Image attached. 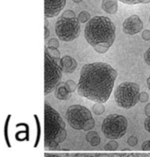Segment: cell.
<instances>
[{
    "instance_id": "obj_5",
    "label": "cell",
    "mask_w": 150,
    "mask_h": 157,
    "mask_svg": "<svg viewBox=\"0 0 150 157\" xmlns=\"http://www.w3.org/2000/svg\"><path fill=\"white\" fill-rule=\"evenodd\" d=\"M139 86L136 83L125 82L120 84L114 92V98L117 105L125 109L133 107L139 101Z\"/></svg>"
},
{
    "instance_id": "obj_20",
    "label": "cell",
    "mask_w": 150,
    "mask_h": 157,
    "mask_svg": "<svg viewBox=\"0 0 150 157\" xmlns=\"http://www.w3.org/2000/svg\"><path fill=\"white\" fill-rule=\"evenodd\" d=\"M121 2L127 5H136V4H148L150 0H119Z\"/></svg>"
},
{
    "instance_id": "obj_18",
    "label": "cell",
    "mask_w": 150,
    "mask_h": 157,
    "mask_svg": "<svg viewBox=\"0 0 150 157\" xmlns=\"http://www.w3.org/2000/svg\"><path fill=\"white\" fill-rule=\"evenodd\" d=\"M65 86L67 90L70 93H74L78 87V85H76V83L73 80H67V82H65Z\"/></svg>"
},
{
    "instance_id": "obj_25",
    "label": "cell",
    "mask_w": 150,
    "mask_h": 157,
    "mask_svg": "<svg viewBox=\"0 0 150 157\" xmlns=\"http://www.w3.org/2000/svg\"><path fill=\"white\" fill-rule=\"evenodd\" d=\"M144 60H145L146 63H147L149 66H150V47L148 48L147 52L144 53Z\"/></svg>"
},
{
    "instance_id": "obj_9",
    "label": "cell",
    "mask_w": 150,
    "mask_h": 157,
    "mask_svg": "<svg viewBox=\"0 0 150 157\" xmlns=\"http://www.w3.org/2000/svg\"><path fill=\"white\" fill-rule=\"evenodd\" d=\"M144 28V23L137 15H132L125 20L122 24V29L125 34L133 35L139 33Z\"/></svg>"
},
{
    "instance_id": "obj_10",
    "label": "cell",
    "mask_w": 150,
    "mask_h": 157,
    "mask_svg": "<svg viewBox=\"0 0 150 157\" xmlns=\"http://www.w3.org/2000/svg\"><path fill=\"white\" fill-rule=\"evenodd\" d=\"M66 5V0H45V18H54L57 16Z\"/></svg>"
},
{
    "instance_id": "obj_8",
    "label": "cell",
    "mask_w": 150,
    "mask_h": 157,
    "mask_svg": "<svg viewBox=\"0 0 150 157\" xmlns=\"http://www.w3.org/2000/svg\"><path fill=\"white\" fill-rule=\"evenodd\" d=\"M55 32L60 40L65 42H70L79 37L80 22L76 18L67 19L61 16L55 24Z\"/></svg>"
},
{
    "instance_id": "obj_15",
    "label": "cell",
    "mask_w": 150,
    "mask_h": 157,
    "mask_svg": "<svg viewBox=\"0 0 150 157\" xmlns=\"http://www.w3.org/2000/svg\"><path fill=\"white\" fill-rule=\"evenodd\" d=\"M45 52L51 57L52 59L57 61H60V52L57 48L54 47H45Z\"/></svg>"
},
{
    "instance_id": "obj_22",
    "label": "cell",
    "mask_w": 150,
    "mask_h": 157,
    "mask_svg": "<svg viewBox=\"0 0 150 157\" xmlns=\"http://www.w3.org/2000/svg\"><path fill=\"white\" fill-rule=\"evenodd\" d=\"M59 46V40L57 38H51L48 42V47L58 48Z\"/></svg>"
},
{
    "instance_id": "obj_26",
    "label": "cell",
    "mask_w": 150,
    "mask_h": 157,
    "mask_svg": "<svg viewBox=\"0 0 150 157\" xmlns=\"http://www.w3.org/2000/svg\"><path fill=\"white\" fill-rule=\"evenodd\" d=\"M141 37L144 40H150V30H149V29H145V30H144L142 32Z\"/></svg>"
},
{
    "instance_id": "obj_11",
    "label": "cell",
    "mask_w": 150,
    "mask_h": 157,
    "mask_svg": "<svg viewBox=\"0 0 150 157\" xmlns=\"http://www.w3.org/2000/svg\"><path fill=\"white\" fill-rule=\"evenodd\" d=\"M59 66L62 72L65 74H72L76 71L78 64L74 58L70 56L66 55L60 59Z\"/></svg>"
},
{
    "instance_id": "obj_24",
    "label": "cell",
    "mask_w": 150,
    "mask_h": 157,
    "mask_svg": "<svg viewBox=\"0 0 150 157\" xmlns=\"http://www.w3.org/2000/svg\"><path fill=\"white\" fill-rule=\"evenodd\" d=\"M149 100V95L147 93L142 92L139 95V101L141 103H145Z\"/></svg>"
},
{
    "instance_id": "obj_1",
    "label": "cell",
    "mask_w": 150,
    "mask_h": 157,
    "mask_svg": "<svg viewBox=\"0 0 150 157\" xmlns=\"http://www.w3.org/2000/svg\"><path fill=\"white\" fill-rule=\"evenodd\" d=\"M117 77V72L108 63H88L81 70L77 91L81 96L103 104L109 98Z\"/></svg>"
},
{
    "instance_id": "obj_32",
    "label": "cell",
    "mask_w": 150,
    "mask_h": 157,
    "mask_svg": "<svg viewBox=\"0 0 150 157\" xmlns=\"http://www.w3.org/2000/svg\"><path fill=\"white\" fill-rule=\"evenodd\" d=\"M48 21L46 18H45V27L48 28Z\"/></svg>"
},
{
    "instance_id": "obj_19",
    "label": "cell",
    "mask_w": 150,
    "mask_h": 157,
    "mask_svg": "<svg viewBox=\"0 0 150 157\" xmlns=\"http://www.w3.org/2000/svg\"><path fill=\"white\" fill-rule=\"evenodd\" d=\"M118 148V143L115 140H111L106 144L105 149L107 151H116Z\"/></svg>"
},
{
    "instance_id": "obj_17",
    "label": "cell",
    "mask_w": 150,
    "mask_h": 157,
    "mask_svg": "<svg viewBox=\"0 0 150 157\" xmlns=\"http://www.w3.org/2000/svg\"><path fill=\"white\" fill-rule=\"evenodd\" d=\"M92 112L97 115H103L105 112V106L102 103H96L92 106Z\"/></svg>"
},
{
    "instance_id": "obj_7",
    "label": "cell",
    "mask_w": 150,
    "mask_h": 157,
    "mask_svg": "<svg viewBox=\"0 0 150 157\" xmlns=\"http://www.w3.org/2000/svg\"><path fill=\"white\" fill-rule=\"evenodd\" d=\"M62 76V71L57 61L52 59L45 52L44 94L46 96L55 90L56 87L61 83Z\"/></svg>"
},
{
    "instance_id": "obj_4",
    "label": "cell",
    "mask_w": 150,
    "mask_h": 157,
    "mask_svg": "<svg viewBox=\"0 0 150 157\" xmlns=\"http://www.w3.org/2000/svg\"><path fill=\"white\" fill-rule=\"evenodd\" d=\"M66 119L69 125L76 130L88 132L92 129L95 125L91 112L81 105L70 106L67 110Z\"/></svg>"
},
{
    "instance_id": "obj_31",
    "label": "cell",
    "mask_w": 150,
    "mask_h": 157,
    "mask_svg": "<svg viewBox=\"0 0 150 157\" xmlns=\"http://www.w3.org/2000/svg\"><path fill=\"white\" fill-rule=\"evenodd\" d=\"M45 157H60V156H57V155H54V154H45Z\"/></svg>"
},
{
    "instance_id": "obj_30",
    "label": "cell",
    "mask_w": 150,
    "mask_h": 157,
    "mask_svg": "<svg viewBox=\"0 0 150 157\" xmlns=\"http://www.w3.org/2000/svg\"><path fill=\"white\" fill-rule=\"evenodd\" d=\"M50 35V30L48 29V28H46L45 27V35H44V38L45 39H47L49 37Z\"/></svg>"
},
{
    "instance_id": "obj_6",
    "label": "cell",
    "mask_w": 150,
    "mask_h": 157,
    "mask_svg": "<svg viewBox=\"0 0 150 157\" xmlns=\"http://www.w3.org/2000/svg\"><path fill=\"white\" fill-rule=\"evenodd\" d=\"M127 128L126 117L122 115L111 114L103 120L102 132L107 138L111 140L120 139L125 135Z\"/></svg>"
},
{
    "instance_id": "obj_29",
    "label": "cell",
    "mask_w": 150,
    "mask_h": 157,
    "mask_svg": "<svg viewBox=\"0 0 150 157\" xmlns=\"http://www.w3.org/2000/svg\"><path fill=\"white\" fill-rule=\"evenodd\" d=\"M144 113H145V115H147V117H150V103L147 104V106L144 108Z\"/></svg>"
},
{
    "instance_id": "obj_16",
    "label": "cell",
    "mask_w": 150,
    "mask_h": 157,
    "mask_svg": "<svg viewBox=\"0 0 150 157\" xmlns=\"http://www.w3.org/2000/svg\"><path fill=\"white\" fill-rule=\"evenodd\" d=\"M91 16H90V13L89 12H87V11H81V12L79 13V14L78 15V21L80 22V23H87V22L89 21L91 19Z\"/></svg>"
},
{
    "instance_id": "obj_2",
    "label": "cell",
    "mask_w": 150,
    "mask_h": 157,
    "mask_svg": "<svg viewBox=\"0 0 150 157\" xmlns=\"http://www.w3.org/2000/svg\"><path fill=\"white\" fill-rule=\"evenodd\" d=\"M84 37L95 52L104 54L114 44L116 39V26L108 17L94 16L86 25Z\"/></svg>"
},
{
    "instance_id": "obj_28",
    "label": "cell",
    "mask_w": 150,
    "mask_h": 157,
    "mask_svg": "<svg viewBox=\"0 0 150 157\" xmlns=\"http://www.w3.org/2000/svg\"><path fill=\"white\" fill-rule=\"evenodd\" d=\"M144 128L150 134V117H147L144 121Z\"/></svg>"
},
{
    "instance_id": "obj_14",
    "label": "cell",
    "mask_w": 150,
    "mask_h": 157,
    "mask_svg": "<svg viewBox=\"0 0 150 157\" xmlns=\"http://www.w3.org/2000/svg\"><path fill=\"white\" fill-rule=\"evenodd\" d=\"M86 140L92 146H97L100 143V137L97 132L91 131L89 132L86 135Z\"/></svg>"
},
{
    "instance_id": "obj_3",
    "label": "cell",
    "mask_w": 150,
    "mask_h": 157,
    "mask_svg": "<svg viewBox=\"0 0 150 157\" xmlns=\"http://www.w3.org/2000/svg\"><path fill=\"white\" fill-rule=\"evenodd\" d=\"M67 137L65 123L62 117L48 102L44 106V145L46 148L54 149Z\"/></svg>"
},
{
    "instance_id": "obj_33",
    "label": "cell",
    "mask_w": 150,
    "mask_h": 157,
    "mask_svg": "<svg viewBox=\"0 0 150 157\" xmlns=\"http://www.w3.org/2000/svg\"><path fill=\"white\" fill-rule=\"evenodd\" d=\"M147 86H148V88L150 90V75L149 76V78H147Z\"/></svg>"
},
{
    "instance_id": "obj_12",
    "label": "cell",
    "mask_w": 150,
    "mask_h": 157,
    "mask_svg": "<svg viewBox=\"0 0 150 157\" xmlns=\"http://www.w3.org/2000/svg\"><path fill=\"white\" fill-rule=\"evenodd\" d=\"M55 97L61 101L69 100L71 97V93L67 90L65 86V82H61L55 89Z\"/></svg>"
},
{
    "instance_id": "obj_27",
    "label": "cell",
    "mask_w": 150,
    "mask_h": 157,
    "mask_svg": "<svg viewBox=\"0 0 150 157\" xmlns=\"http://www.w3.org/2000/svg\"><path fill=\"white\" fill-rule=\"evenodd\" d=\"M141 149L143 151H150V140L145 141L142 144Z\"/></svg>"
},
{
    "instance_id": "obj_23",
    "label": "cell",
    "mask_w": 150,
    "mask_h": 157,
    "mask_svg": "<svg viewBox=\"0 0 150 157\" xmlns=\"http://www.w3.org/2000/svg\"><path fill=\"white\" fill-rule=\"evenodd\" d=\"M137 143H138V140H137V138L136 137H134V136H131V137H129L128 140H127V144L131 147L136 146Z\"/></svg>"
},
{
    "instance_id": "obj_21",
    "label": "cell",
    "mask_w": 150,
    "mask_h": 157,
    "mask_svg": "<svg viewBox=\"0 0 150 157\" xmlns=\"http://www.w3.org/2000/svg\"><path fill=\"white\" fill-rule=\"evenodd\" d=\"M62 17L67 18V19H72V18H76V14L73 10H67L63 13L62 15Z\"/></svg>"
},
{
    "instance_id": "obj_34",
    "label": "cell",
    "mask_w": 150,
    "mask_h": 157,
    "mask_svg": "<svg viewBox=\"0 0 150 157\" xmlns=\"http://www.w3.org/2000/svg\"><path fill=\"white\" fill-rule=\"evenodd\" d=\"M72 1L75 3H80V2H81L82 0H72Z\"/></svg>"
},
{
    "instance_id": "obj_35",
    "label": "cell",
    "mask_w": 150,
    "mask_h": 157,
    "mask_svg": "<svg viewBox=\"0 0 150 157\" xmlns=\"http://www.w3.org/2000/svg\"><path fill=\"white\" fill-rule=\"evenodd\" d=\"M149 21H150V16H149Z\"/></svg>"
},
{
    "instance_id": "obj_13",
    "label": "cell",
    "mask_w": 150,
    "mask_h": 157,
    "mask_svg": "<svg viewBox=\"0 0 150 157\" xmlns=\"http://www.w3.org/2000/svg\"><path fill=\"white\" fill-rule=\"evenodd\" d=\"M101 7L107 13H116L118 10V0H103Z\"/></svg>"
}]
</instances>
